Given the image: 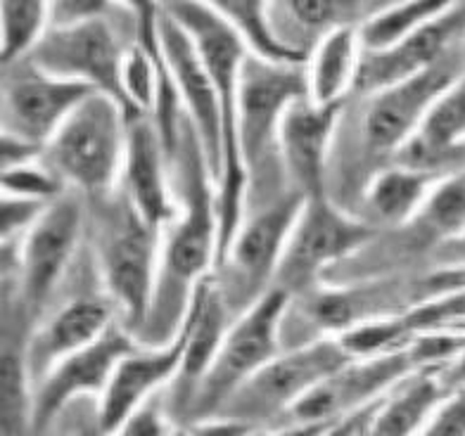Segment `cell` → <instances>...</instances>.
<instances>
[{
	"label": "cell",
	"mask_w": 465,
	"mask_h": 436,
	"mask_svg": "<svg viewBox=\"0 0 465 436\" xmlns=\"http://www.w3.org/2000/svg\"><path fill=\"white\" fill-rule=\"evenodd\" d=\"M169 169L178 218L164 230L153 304L145 325L135 337L141 346H164L176 337L197 285L212 276L219 254L216 183L209 171L203 142L190 121L185 123L181 145Z\"/></svg>",
	"instance_id": "6da1fadb"
},
{
	"label": "cell",
	"mask_w": 465,
	"mask_h": 436,
	"mask_svg": "<svg viewBox=\"0 0 465 436\" xmlns=\"http://www.w3.org/2000/svg\"><path fill=\"white\" fill-rule=\"evenodd\" d=\"M166 13L183 26L203 57L221 100L223 121V173L216 185V216H219V254L216 266L238 235L247 204V171L238 148V81L247 60V50L228 19L214 3H164ZM214 266V268H216Z\"/></svg>",
	"instance_id": "7a4b0ae2"
},
{
	"label": "cell",
	"mask_w": 465,
	"mask_h": 436,
	"mask_svg": "<svg viewBox=\"0 0 465 436\" xmlns=\"http://www.w3.org/2000/svg\"><path fill=\"white\" fill-rule=\"evenodd\" d=\"M86 207L93 268L107 299L122 311V325L138 337L153 304L164 230L145 221L119 188Z\"/></svg>",
	"instance_id": "3957f363"
},
{
	"label": "cell",
	"mask_w": 465,
	"mask_h": 436,
	"mask_svg": "<svg viewBox=\"0 0 465 436\" xmlns=\"http://www.w3.org/2000/svg\"><path fill=\"white\" fill-rule=\"evenodd\" d=\"M304 98H309L306 64H269L247 55L238 81V148L247 171L245 211L290 192L278 157V129L288 107Z\"/></svg>",
	"instance_id": "277c9868"
},
{
	"label": "cell",
	"mask_w": 465,
	"mask_h": 436,
	"mask_svg": "<svg viewBox=\"0 0 465 436\" xmlns=\"http://www.w3.org/2000/svg\"><path fill=\"white\" fill-rule=\"evenodd\" d=\"M138 41L135 5H110L95 17L64 29L45 31L41 44L26 60L62 79L86 83L95 92L110 95L126 117L138 119L124 95L122 69L126 53Z\"/></svg>",
	"instance_id": "5b68a950"
},
{
	"label": "cell",
	"mask_w": 465,
	"mask_h": 436,
	"mask_svg": "<svg viewBox=\"0 0 465 436\" xmlns=\"http://www.w3.org/2000/svg\"><path fill=\"white\" fill-rule=\"evenodd\" d=\"M126 133L129 117L122 105L110 95L93 92L48 142L44 161L69 190L95 202L119 188Z\"/></svg>",
	"instance_id": "8992f818"
},
{
	"label": "cell",
	"mask_w": 465,
	"mask_h": 436,
	"mask_svg": "<svg viewBox=\"0 0 465 436\" xmlns=\"http://www.w3.org/2000/svg\"><path fill=\"white\" fill-rule=\"evenodd\" d=\"M304 202V197L292 190L245 211L238 235L212 273L231 315L240 318L273 287L278 264Z\"/></svg>",
	"instance_id": "52a82bcc"
},
{
	"label": "cell",
	"mask_w": 465,
	"mask_h": 436,
	"mask_svg": "<svg viewBox=\"0 0 465 436\" xmlns=\"http://www.w3.org/2000/svg\"><path fill=\"white\" fill-rule=\"evenodd\" d=\"M290 304L292 296L285 289L271 287L254 306L232 320L212 368L190 401L193 418L203 422L219 415L232 393L281 356V327Z\"/></svg>",
	"instance_id": "ba28073f"
},
{
	"label": "cell",
	"mask_w": 465,
	"mask_h": 436,
	"mask_svg": "<svg viewBox=\"0 0 465 436\" xmlns=\"http://www.w3.org/2000/svg\"><path fill=\"white\" fill-rule=\"evenodd\" d=\"M375 237V228L337 207L331 197L306 199L278 264L273 287L290 296L309 295L323 277L359 254Z\"/></svg>",
	"instance_id": "9c48e42d"
},
{
	"label": "cell",
	"mask_w": 465,
	"mask_h": 436,
	"mask_svg": "<svg viewBox=\"0 0 465 436\" xmlns=\"http://www.w3.org/2000/svg\"><path fill=\"white\" fill-rule=\"evenodd\" d=\"M354 358L337 339H321L282 354L257 375L245 382L221 408V418L238 420L257 427L259 420H271L290 412L306 393L316 389Z\"/></svg>",
	"instance_id": "30bf717a"
},
{
	"label": "cell",
	"mask_w": 465,
	"mask_h": 436,
	"mask_svg": "<svg viewBox=\"0 0 465 436\" xmlns=\"http://www.w3.org/2000/svg\"><path fill=\"white\" fill-rule=\"evenodd\" d=\"M465 72L460 45L447 53L422 74L373 95H361L359 138L371 157H394L413 140L441 92Z\"/></svg>",
	"instance_id": "8fae6325"
},
{
	"label": "cell",
	"mask_w": 465,
	"mask_h": 436,
	"mask_svg": "<svg viewBox=\"0 0 465 436\" xmlns=\"http://www.w3.org/2000/svg\"><path fill=\"white\" fill-rule=\"evenodd\" d=\"M86 197L67 190L48 204L29 233L17 240L13 277L29 311H44L55 289L67 277L86 223Z\"/></svg>",
	"instance_id": "7c38bea8"
},
{
	"label": "cell",
	"mask_w": 465,
	"mask_h": 436,
	"mask_svg": "<svg viewBox=\"0 0 465 436\" xmlns=\"http://www.w3.org/2000/svg\"><path fill=\"white\" fill-rule=\"evenodd\" d=\"M93 92L86 83L48 74L31 60L17 62L3 69V133L48 148L69 114Z\"/></svg>",
	"instance_id": "4fadbf2b"
},
{
	"label": "cell",
	"mask_w": 465,
	"mask_h": 436,
	"mask_svg": "<svg viewBox=\"0 0 465 436\" xmlns=\"http://www.w3.org/2000/svg\"><path fill=\"white\" fill-rule=\"evenodd\" d=\"M138 346V339L122 323H112L110 330L98 342L64 358L36 387L29 415L31 430L36 434L48 430L74 401L95 396L100 399L114 375L116 365Z\"/></svg>",
	"instance_id": "5bb4252c"
},
{
	"label": "cell",
	"mask_w": 465,
	"mask_h": 436,
	"mask_svg": "<svg viewBox=\"0 0 465 436\" xmlns=\"http://www.w3.org/2000/svg\"><path fill=\"white\" fill-rule=\"evenodd\" d=\"M157 31L188 121L203 142L209 171L219 185L223 173V121L219 91L185 29L166 13L164 5H157Z\"/></svg>",
	"instance_id": "9a60e30c"
},
{
	"label": "cell",
	"mask_w": 465,
	"mask_h": 436,
	"mask_svg": "<svg viewBox=\"0 0 465 436\" xmlns=\"http://www.w3.org/2000/svg\"><path fill=\"white\" fill-rule=\"evenodd\" d=\"M413 370H418V365L411 356L409 346L385 356L354 358L306 393L288 415H292L294 422L304 424L342 420L371 406Z\"/></svg>",
	"instance_id": "2e32d148"
},
{
	"label": "cell",
	"mask_w": 465,
	"mask_h": 436,
	"mask_svg": "<svg viewBox=\"0 0 465 436\" xmlns=\"http://www.w3.org/2000/svg\"><path fill=\"white\" fill-rule=\"evenodd\" d=\"M342 107H319L304 98L282 114L278 157L290 190L304 199L328 195V166Z\"/></svg>",
	"instance_id": "e0dca14e"
},
{
	"label": "cell",
	"mask_w": 465,
	"mask_h": 436,
	"mask_svg": "<svg viewBox=\"0 0 465 436\" xmlns=\"http://www.w3.org/2000/svg\"><path fill=\"white\" fill-rule=\"evenodd\" d=\"M463 36L465 3H449L435 19H430L428 24H422L416 34H411L394 48L385 53H363L354 95H373L422 74L456 45H460Z\"/></svg>",
	"instance_id": "ac0fdd59"
},
{
	"label": "cell",
	"mask_w": 465,
	"mask_h": 436,
	"mask_svg": "<svg viewBox=\"0 0 465 436\" xmlns=\"http://www.w3.org/2000/svg\"><path fill=\"white\" fill-rule=\"evenodd\" d=\"M193 320H195V308L190 301L183 325L169 344L147 346V349L138 346L116 365L110 384L98 399L100 422L107 434H114L116 427L129 418L135 408H141L150 396L160 392V387L178 375L185 349H188Z\"/></svg>",
	"instance_id": "d6986e66"
},
{
	"label": "cell",
	"mask_w": 465,
	"mask_h": 436,
	"mask_svg": "<svg viewBox=\"0 0 465 436\" xmlns=\"http://www.w3.org/2000/svg\"><path fill=\"white\" fill-rule=\"evenodd\" d=\"M119 190L145 221L162 230H166L178 218L172 169L160 133L147 114L129 121Z\"/></svg>",
	"instance_id": "ffe728a7"
},
{
	"label": "cell",
	"mask_w": 465,
	"mask_h": 436,
	"mask_svg": "<svg viewBox=\"0 0 465 436\" xmlns=\"http://www.w3.org/2000/svg\"><path fill=\"white\" fill-rule=\"evenodd\" d=\"M114 323V304L100 296H76L64 301L38 327L26 346V370L34 384H41L64 358L98 342Z\"/></svg>",
	"instance_id": "44dd1931"
},
{
	"label": "cell",
	"mask_w": 465,
	"mask_h": 436,
	"mask_svg": "<svg viewBox=\"0 0 465 436\" xmlns=\"http://www.w3.org/2000/svg\"><path fill=\"white\" fill-rule=\"evenodd\" d=\"M444 368H418L371 403L356 436H416L451 396L441 382Z\"/></svg>",
	"instance_id": "7402d4cb"
},
{
	"label": "cell",
	"mask_w": 465,
	"mask_h": 436,
	"mask_svg": "<svg viewBox=\"0 0 465 436\" xmlns=\"http://www.w3.org/2000/svg\"><path fill=\"white\" fill-rule=\"evenodd\" d=\"M361 55L359 26H340L316 41L306 60V88L313 105H344L354 95Z\"/></svg>",
	"instance_id": "603a6c76"
},
{
	"label": "cell",
	"mask_w": 465,
	"mask_h": 436,
	"mask_svg": "<svg viewBox=\"0 0 465 436\" xmlns=\"http://www.w3.org/2000/svg\"><path fill=\"white\" fill-rule=\"evenodd\" d=\"M441 176L444 173L413 169V166L404 164L378 169L361 192L363 204L371 216L368 223L373 226L375 221L390 228L413 223Z\"/></svg>",
	"instance_id": "cb8c5ba5"
},
{
	"label": "cell",
	"mask_w": 465,
	"mask_h": 436,
	"mask_svg": "<svg viewBox=\"0 0 465 436\" xmlns=\"http://www.w3.org/2000/svg\"><path fill=\"white\" fill-rule=\"evenodd\" d=\"M460 142H465V72L430 107L413 140L397 157V164L437 171L441 160Z\"/></svg>",
	"instance_id": "d4e9b609"
},
{
	"label": "cell",
	"mask_w": 465,
	"mask_h": 436,
	"mask_svg": "<svg viewBox=\"0 0 465 436\" xmlns=\"http://www.w3.org/2000/svg\"><path fill=\"white\" fill-rule=\"evenodd\" d=\"M228 24L235 29L247 55L257 57L269 64H306L309 57L288 48L278 36L273 17H271V3H257V0H221L214 3Z\"/></svg>",
	"instance_id": "484cf974"
},
{
	"label": "cell",
	"mask_w": 465,
	"mask_h": 436,
	"mask_svg": "<svg viewBox=\"0 0 465 436\" xmlns=\"http://www.w3.org/2000/svg\"><path fill=\"white\" fill-rule=\"evenodd\" d=\"M444 0H413V3H397V5H378L359 24V41L363 53H385L401 41L416 34L422 24L447 7Z\"/></svg>",
	"instance_id": "4316f807"
},
{
	"label": "cell",
	"mask_w": 465,
	"mask_h": 436,
	"mask_svg": "<svg viewBox=\"0 0 465 436\" xmlns=\"http://www.w3.org/2000/svg\"><path fill=\"white\" fill-rule=\"evenodd\" d=\"M50 29V3L41 0H5L0 5V57L3 69L36 50Z\"/></svg>",
	"instance_id": "83f0119b"
},
{
	"label": "cell",
	"mask_w": 465,
	"mask_h": 436,
	"mask_svg": "<svg viewBox=\"0 0 465 436\" xmlns=\"http://www.w3.org/2000/svg\"><path fill=\"white\" fill-rule=\"evenodd\" d=\"M416 221L425 223L430 233L441 240L465 233V169L441 176Z\"/></svg>",
	"instance_id": "f1b7e54d"
},
{
	"label": "cell",
	"mask_w": 465,
	"mask_h": 436,
	"mask_svg": "<svg viewBox=\"0 0 465 436\" xmlns=\"http://www.w3.org/2000/svg\"><path fill=\"white\" fill-rule=\"evenodd\" d=\"M0 185H3V197H22L44 204H53L69 190L44 160L3 171Z\"/></svg>",
	"instance_id": "f546056e"
},
{
	"label": "cell",
	"mask_w": 465,
	"mask_h": 436,
	"mask_svg": "<svg viewBox=\"0 0 465 436\" xmlns=\"http://www.w3.org/2000/svg\"><path fill=\"white\" fill-rule=\"evenodd\" d=\"M26 356L19 351L3 349V430L5 436H17V430L26 422Z\"/></svg>",
	"instance_id": "4dcf8cb0"
},
{
	"label": "cell",
	"mask_w": 465,
	"mask_h": 436,
	"mask_svg": "<svg viewBox=\"0 0 465 436\" xmlns=\"http://www.w3.org/2000/svg\"><path fill=\"white\" fill-rule=\"evenodd\" d=\"M173 430L176 427L166 415L164 401L154 393L141 408H135L112 436H172Z\"/></svg>",
	"instance_id": "1f68e13d"
},
{
	"label": "cell",
	"mask_w": 465,
	"mask_h": 436,
	"mask_svg": "<svg viewBox=\"0 0 465 436\" xmlns=\"http://www.w3.org/2000/svg\"><path fill=\"white\" fill-rule=\"evenodd\" d=\"M48 204L22 199V197H3L0 202V233L3 242H17L29 233L34 223L44 216Z\"/></svg>",
	"instance_id": "d6a6232c"
},
{
	"label": "cell",
	"mask_w": 465,
	"mask_h": 436,
	"mask_svg": "<svg viewBox=\"0 0 465 436\" xmlns=\"http://www.w3.org/2000/svg\"><path fill=\"white\" fill-rule=\"evenodd\" d=\"M416 436H465V389L453 392Z\"/></svg>",
	"instance_id": "836d02e7"
},
{
	"label": "cell",
	"mask_w": 465,
	"mask_h": 436,
	"mask_svg": "<svg viewBox=\"0 0 465 436\" xmlns=\"http://www.w3.org/2000/svg\"><path fill=\"white\" fill-rule=\"evenodd\" d=\"M44 152L45 148L34 145V142L25 140V138L13 136V133H3V138H0V166H3V171L44 160Z\"/></svg>",
	"instance_id": "e575fe53"
},
{
	"label": "cell",
	"mask_w": 465,
	"mask_h": 436,
	"mask_svg": "<svg viewBox=\"0 0 465 436\" xmlns=\"http://www.w3.org/2000/svg\"><path fill=\"white\" fill-rule=\"evenodd\" d=\"M257 427H252L247 422H238V420L228 418H209L197 422L190 434L193 436H252Z\"/></svg>",
	"instance_id": "d590c367"
},
{
	"label": "cell",
	"mask_w": 465,
	"mask_h": 436,
	"mask_svg": "<svg viewBox=\"0 0 465 436\" xmlns=\"http://www.w3.org/2000/svg\"><path fill=\"white\" fill-rule=\"evenodd\" d=\"M86 401L88 399L74 401L76 411H79V418L72 420L67 436H110L104 431L103 422H100V403L93 411H88Z\"/></svg>",
	"instance_id": "8d00e7d4"
},
{
	"label": "cell",
	"mask_w": 465,
	"mask_h": 436,
	"mask_svg": "<svg viewBox=\"0 0 465 436\" xmlns=\"http://www.w3.org/2000/svg\"><path fill=\"white\" fill-rule=\"evenodd\" d=\"M441 382L447 387L449 393L465 389V351L453 363H449L447 368L441 370Z\"/></svg>",
	"instance_id": "74e56055"
},
{
	"label": "cell",
	"mask_w": 465,
	"mask_h": 436,
	"mask_svg": "<svg viewBox=\"0 0 465 436\" xmlns=\"http://www.w3.org/2000/svg\"><path fill=\"white\" fill-rule=\"evenodd\" d=\"M447 254H444V261H451L453 266L449 268H465V233L453 237V240H447Z\"/></svg>",
	"instance_id": "f35d334b"
},
{
	"label": "cell",
	"mask_w": 465,
	"mask_h": 436,
	"mask_svg": "<svg viewBox=\"0 0 465 436\" xmlns=\"http://www.w3.org/2000/svg\"><path fill=\"white\" fill-rule=\"evenodd\" d=\"M172 436H193V434H190V430H181V427H176Z\"/></svg>",
	"instance_id": "ab89813d"
},
{
	"label": "cell",
	"mask_w": 465,
	"mask_h": 436,
	"mask_svg": "<svg viewBox=\"0 0 465 436\" xmlns=\"http://www.w3.org/2000/svg\"><path fill=\"white\" fill-rule=\"evenodd\" d=\"M460 55H463V62H465V36L463 41H460Z\"/></svg>",
	"instance_id": "60d3db41"
}]
</instances>
